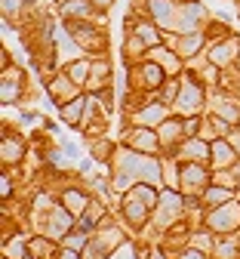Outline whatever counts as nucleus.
Wrapping results in <instances>:
<instances>
[{
	"label": "nucleus",
	"instance_id": "obj_6",
	"mask_svg": "<svg viewBox=\"0 0 240 259\" xmlns=\"http://www.w3.org/2000/svg\"><path fill=\"white\" fill-rule=\"evenodd\" d=\"M197 47H200V37H197V34H191V37H185L176 50H179V56H194V53H197Z\"/></svg>",
	"mask_w": 240,
	"mask_h": 259
},
{
	"label": "nucleus",
	"instance_id": "obj_17",
	"mask_svg": "<svg viewBox=\"0 0 240 259\" xmlns=\"http://www.w3.org/2000/svg\"><path fill=\"white\" fill-rule=\"evenodd\" d=\"M95 4H99V7H108V4H111V0H95Z\"/></svg>",
	"mask_w": 240,
	"mask_h": 259
},
{
	"label": "nucleus",
	"instance_id": "obj_7",
	"mask_svg": "<svg viewBox=\"0 0 240 259\" xmlns=\"http://www.w3.org/2000/svg\"><path fill=\"white\" fill-rule=\"evenodd\" d=\"M86 68H89L86 62H74V65H71V80H74V83H80V80L86 77Z\"/></svg>",
	"mask_w": 240,
	"mask_h": 259
},
{
	"label": "nucleus",
	"instance_id": "obj_10",
	"mask_svg": "<svg viewBox=\"0 0 240 259\" xmlns=\"http://www.w3.org/2000/svg\"><path fill=\"white\" fill-rule=\"evenodd\" d=\"M16 96H19V87H13L10 80H4V102H13Z\"/></svg>",
	"mask_w": 240,
	"mask_h": 259
},
{
	"label": "nucleus",
	"instance_id": "obj_1",
	"mask_svg": "<svg viewBox=\"0 0 240 259\" xmlns=\"http://www.w3.org/2000/svg\"><path fill=\"white\" fill-rule=\"evenodd\" d=\"M210 225H213V229H219V232H228V229H234V225H240V204H234V201L222 204L210 216Z\"/></svg>",
	"mask_w": 240,
	"mask_h": 259
},
{
	"label": "nucleus",
	"instance_id": "obj_13",
	"mask_svg": "<svg viewBox=\"0 0 240 259\" xmlns=\"http://www.w3.org/2000/svg\"><path fill=\"white\" fill-rule=\"evenodd\" d=\"M77 111H80V102H77V105H71V108H68V117H71V123H77Z\"/></svg>",
	"mask_w": 240,
	"mask_h": 259
},
{
	"label": "nucleus",
	"instance_id": "obj_14",
	"mask_svg": "<svg viewBox=\"0 0 240 259\" xmlns=\"http://www.w3.org/2000/svg\"><path fill=\"white\" fill-rule=\"evenodd\" d=\"M231 148H234V154H240V136H237V133L231 136Z\"/></svg>",
	"mask_w": 240,
	"mask_h": 259
},
{
	"label": "nucleus",
	"instance_id": "obj_11",
	"mask_svg": "<svg viewBox=\"0 0 240 259\" xmlns=\"http://www.w3.org/2000/svg\"><path fill=\"white\" fill-rule=\"evenodd\" d=\"M68 13H89V4H83V0H74V4H65Z\"/></svg>",
	"mask_w": 240,
	"mask_h": 259
},
{
	"label": "nucleus",
	"instance_id": "obj_16",
	"mask_svg": "<svg viewBox=\"0 0 240 259\" xmlns=\"http://www.w3.org/2000/svg\"><path fill=\"white\" fill-rule=\"evenodd\" d=\"M182 259H200V253H185Z\"/></svg>",
	"mask_w": 240,
	"mask_h": 259
},
{
	"label": "nucleus",
	"instance_id": "obj_3",
	"mask_svg": "<svg viewBox=\"0 0 240 259\" xmlns=\"http://www.w3.org/2000/svg\"><path fill=\"white\" fill-rule=\"evenodd\" d=\"M129 142H132V148H142V151H154V145H157L154 133H148V130H135L129 136Z\"/></svg>",
	"mask_w": 240,
	"mask_h": 259
},
{
	"label": "nucleus",
	"instance_id": "obj_2",
	"mask_svg": "<svg viewBox=\"0 0 240 259\" xmlns=\"http://www.w3.org/2000/svg\"><path fill=\"white\" fill-rule=\"evenodd\" d=\"M197 105H200V87L194 80L191 83L185 80V87H182V108L188 111V108H197Z\"/></svg>",
	"mask_w": 240,
	"mask_h": 259
},
{
	"label": "nucleus",
	"instance_id": "obj_4",
	"mask_svg": "<svg viewBox=\"0 0 240 259\" xmlns=\"http://www.w3.org/2000/svg\"><path fill=\"white\" fill-rule=\"evenodd\" d=\"M157 120H163V108H160V105H154V108H148V111H142V114H135V123H142V126L157 123Z\"/></svg>",
	"mask_w": 240,
	"mask_h": 259
},
{
	"label": "nucleus",
	"instance_id": "obj_5",
	"mask_svg": "<svg viewBox=\"0 0 240 259\" xmlns=\"http://www.w3.org/2000/svg\"><path fill=\"white\" fill-rule=\"evenodd\" d=\"M203 201H207V204H228L231 201V191L228 188H210Z\"/></svg>",
	"mask_w": 240,
	"mask_h": 259
},
{
	"label": "nucleus",
	"instance_id": "obj_18",
	"mask_svg": "<svg viewBox=\"0 0 240 259\" xmlns=\"http://www.w3.org/2000/svg\"><path fill=\"white\" fill-rule=\"evenodd\" d=\"M62 259H77V256H74V253H65V256H62Z\"/></svg>",
	"mask_w": 240,
	"mask_h": 259
},
{
	"label": "nucleus",
	"instance_id": "obj_9",
	"mask_svg": "<svg viewBox=\"0 0 240 259\" xmlns=\"http://www.w3.org/2000/svg\"><path fill=\"white\" fill-rule=\"evenodd\" d=\"M126 213H129V219H132V222H142V219H145V207H142V204H129V207H126Z\"/></svg>",
	"mask_w": 240,
	"mask_h": 259
},
{
	"label": "nucleus",
	"instance_id": "obj_19",
	"mask_svg": "<svg viewBox=\"0 0 240 259\" xmlns=\"http://www.w3.org/2000/svg\"><path fill=\"white\" fill-rule=\"evenodd\" d=\"M154 259H160V256H157V253H154Z\"/></svg>",
	"mask_w": 240,
	"mask_h": 259
},
{
	"label": "nucleus",
	"instance_id": "obj_8",
	"mask_svg": "<svg viewBox=\"0 0 240 259\" xmlns=\"http://www.w3.org/2000/svg\"><path fill=\"white\" fill-rule=\"evenodd\" d=\"M145 80L148 83H160L163 80V71L157 68V65H148V68H145Z\"/></svg>",
	"mask_w": 240,
	"mask_h": 259
},
{
	"label": "nucleus",
	"instance_id": "obj_15",
	"mask_svg": "<svg viewBox=\"0 0 240 259\" xmlns=\"http://www.w3.org/2000/svg\"><path fill=\"white\" fill-rule=\"evenodd\" d=\"M117 259H132V250H129V247H123V250L117 253Z\"/></svg>",
	"mask_w": 240,
	"mask_h": 259
},
{
	"label": "nucleus",
	"instance_id": "obj_12",
	"mask_svg": "<svg viewBox=\"0 0 240 259\" xmlns=\"http://www.w3.org/2000/svg\"><path fill=\"white\" fill-rule=\"evenodd\" d=\"M7 253L19 259V256H22V247H19V241H10V247H7Z\"/></svg>",
	"mask_w": 240,
	"mask_h": 259
}]
</instances>
